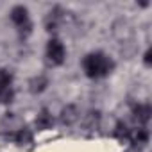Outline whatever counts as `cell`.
<instances>
[{
    "mask_svg": "<svg viewBox=\"0 0 152 152\" xmlns=\"http://www.w3.org/2000/svg\"><path fill=\"white\" fill-rule=\"evenodd\" d=\"M150 56H152V50H150V48H147V52H145V56H143L145 64H150Z\"/></svg>",
    "mask_w": 152,
    "mask_h": 152,
    "instance_id": "obj_12",
    "label": "cell"
},
{
    "mask_svg": "<svg viewBox=\"0 0 152 152\" xmlns=\"http://www.w3.org/2000/svg\"><path fill=\"white\" fill-rule=\"evenodd\" d=\"M150 115H152V109L148 104H134L132 106V118L143 127L148 120H150Z\"/></svg>",
    "mask_w": 152,
    "mask_h": 152,
    "instance_id": "obj_4",
    "label": "cell"
},
{
    "mask_svg": "<svg viewBox=\"0 0 152 152\" xmlns=\"http://www.w3.org/2000/svg\"><path fill=\"white\" fill-rule=\"evenodd\" d=\"M83 70L90 79H104L115 70V61L111 59V56L100 50L90 52L83 59Z\"/></svg>",
    "mask_w": 152,
    "mask_h": 152,
    "instance_id": "obj_1",
    "label": "cell"
},
{
    "mask_svg": "<svg viewBox=\"0 0 152 152\" xmlns=\"http://www.w3.org/2000/svg\"><path fill=\"white\" fill-rule=\"evenodd\" d=\"M129 140H131L134 145L143 147V145H147V143H148V131H147L145 127H136L134 131H131Z\"/></svg>",
    "mask_w": 152,
    "mask_h": 152,
    "instance_id": "obj_8",
    "label": "cell"
},
{
    "mask_svg": "<svg viewBox=\"0 0 152 152\" xmlns=\"http://www.w3.org/2000/svg\"><path fill=\"white\" fill-rule=\"evenodd\" d=\"M13 100H15V88L13 86H7V88L0 90V102L2 104H11Z\"/></svg>",
    "mask_w": 152,
    "mask_h": 152,
    "instance_id": "obj_11",
    "label": "cell"
},
{
    "mask_svg": "<svg viewBox=\"0 0 152 152\" xmlns=\"http://www.w3.org/2000/svg\"><path fill=\"white\" fill-rule=\"evenodd\" d=\"M9 16H11V22L18 27V31L23 34L25 32V36L27 34H31V20H29V9L27 7H23V6H15L13 9H11V13H9Z\"/></svg>",
    "mask_w": 152,
    "mask_h": 152,
    "instance_id": "obj_2",
    "label": "cell"
},
{
    "mask_svg": "<svg viewBox=\"0 0 152 152\" xmlns=\"http://www.w3.org/2000/svg\"><path fill=\"white\" fill-rule=\"evenodd\" d=\"M13 140H15V143L20 145V147L31 145V143H32V134H31L29 129H20V131H16V132L13 134Z\"/></svg>",
    "mask_w": 152,
    "mask_h": 152,
    "instance_id": "obj_9",
    "label": "cell"
},
{
    "mask_svg": "<svg viewBox=\"0 0 152 152\" xmlns=\"http://www.w3.org/2000/svg\"><path fill=\"white\" fill-rule=\"evenodd\" d=\"M79 109H77V106H73V104H68V106H64L63 109H61V115H59V118H61V124H64V125H73L75 122L79 120Z\"/></svg>",
    "mask_w": 152,
    "mask_h": 152,
    "instance_id": "obj_5",
    "label": "cell"
},
{
    "mask_svg": "<svg viewBox=\"0 0 152 152\" xmlns=\"http://www.w3.org/2000/svg\"><path fill=\"white\" fill-rule=\"evenodd\" d=\"M13 86V73L7 68H0V90Z\"/></svg>",
    "mask_w": 152,
    "mask_h": 152,
    "instance_id": "obj_10",
    "label": "cell"
},
{
    "mask_svg": "<svg viewBox=\"0 0 152 152\" xmlns=\"http://www.w3.org/2000/svg\"><path fill=\"white\" fill-rule=\"evenodd\" d=\"M54 125V116H52V113L48 111V109H41L39 113H38V116H36V127L38 129H41V131H47V129H50Z\"/></svg>",
    "mask_w": 152,
    "mask_h": 152,
    "instance_id": "obj_6",
    "label": "cell"
},
{
    "mask_svg": "<svg viewBox=\"0 0 152 152\" xmlns=\"http://www.w3.org/2000/svg\"><path fill=\"white\" fill-rule=\"evenodd\" d=\"M47 59L52 63V64H63L64 63V59H66V48H64V45L57 39V38H52V39H48V43H47Z\"/></svg>",
    "mask_w": 152,
    "mask_h": 152,
    "instance_id": "obj_3",
    "label": "cell"
},
{
    "mask_svg": "<svg viewBox=\"0 0 152 152\" xmlns=\"http://www.w3.org/2000/svg\"><path fill=\"white\" fill-rule=\"evenodd\" d=\"M47 86H48V79L45 77V75H36V77H32V79L29 81V90H31V93H34V95L43 93V91L47 90Z\"/></svg>",
    "mask_w": 152,
    "mask_h": 152,
    "instance_id": "obj_7",
    "label": "cell"
}]
</instances>
